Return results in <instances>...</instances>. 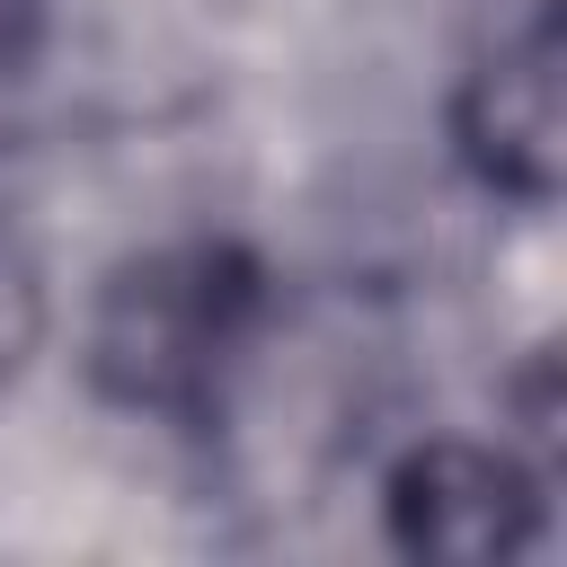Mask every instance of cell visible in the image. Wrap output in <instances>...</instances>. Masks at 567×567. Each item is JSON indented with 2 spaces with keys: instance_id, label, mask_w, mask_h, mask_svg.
Returning <instances> with one entry per match:
<instances>
[{
  "instance_id": "obj_1",
  "label": "cell",
  "mask_w": 567,
  "mask_h": 567,
  "mask_svg": "<svg viewBox=\"0 0 567 567\" xmlns=\"http://www.w3.org/2000/svg\"><path fill=\"white\" fill-rule=\"evenodd\" d=\"M248 301H257V275L239 266V248L177 239V248L124 257L89 301V381L115 408L186 416L213 399L221 363L239 354Z\"/></svg>"
},
{
  "instance_id": "obj_2",
  "label": "cell",
  "mask_w": 567,
  "mask_h": 567,
  "mask_svg": "<svg viewBox=\"0 0 567 567\" xmlns=\"http://www.w3.org/2000/svg\"><path fill=\"white\" fill-rule=\"evenodd\" d=\"M532 523H540V478L514 452L434 434L390 470V540L408 558L496 567V558H514L532 540Z\"/></svg>"
},
{
  "instance_id": "obj_3",
  "label": "cell",
  "mask_w": 567,
  "mask_h": 567,
  "mask_svg": "<svg viewBox=\"0 0 567 567\" xmlns=\"http://www.w3.org/2000/svg\"><path fill=\"white\" fill-rule=\"evenodd\" d=\"M452 133L461 159L514 195V204H549L558 195V159H567V97H558V27H523L514 44H496L461 97H452Z\"/></svg>"
},
{
  "instance_id": "obj_4",
  "label": "cell",
  "mask_w": 567,
  "mask_h": 567,
  "mask_svg": "<svg viewBox=\"0 0 567 567\" xmlns=\"http://www.w3.org/2000/svg\"><path fill=\"white\" fill-rule=\"evenodd\" d=\"M44 319H53V301H44V266H35V248L0 221V381L27 372V354L44 346Z\"/></svg>"
},
{
  "instance_id": "obj_5",
  "label": "cell",
  "mask_w": 567,
  "mask_h": 567,
  "mask_svg": "<svg viewBox=\"0 0 567 567\" xmlns=\"http://www.w3.org/2000/svg\"><path fill=\"white\" fill-rule=\"evenodd\" d=\"M35 9H44V0H0V71L27 53V35H35Z\"/></svg>"
}]
</instances>
